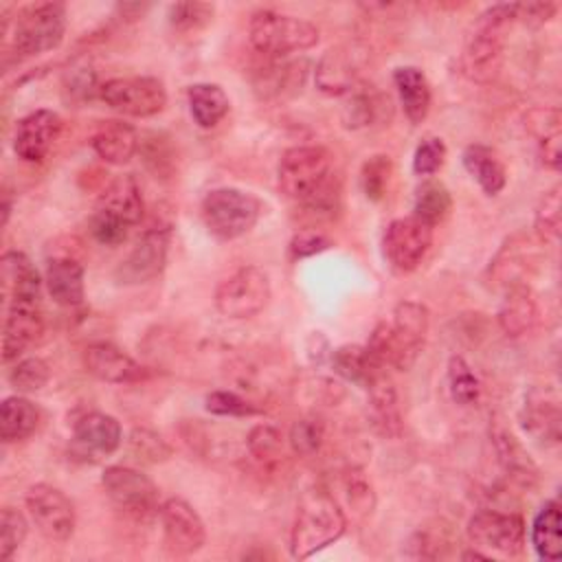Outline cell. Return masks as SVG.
<instances>
[{"instance_id": "1", "label": "cell", "mask_w": 562, "mask_h": 562, "mask_svg": "<svg viewBox=\"0 0 562 562\" xmlns=\"http://www.w3.org/2000/svg\"><path fill=\"white\" fill-rule=\"evenodd\" d=\"M279 189L294 202L318 211H336L340 202V180L334 158L323 145H296L283 151L277 169Z\"/></svg>"}, {"instance_id": "2", "label": "cell", "mask_w": 562, "mask_h": 562, "mask_svg": "<svg viewBox=\"0 0 562 562\" xmlns=\"http://www.w3.org/2000/svg\"><path fill=\"white\" fill-rule=\"evenodd\" d=\"M428 323L430 316L426 305L402 301L393 307L389 323L382 321L375 325L364 347L384 369L393 367L397 371H408L424 349Z\"/></svg>"}, {"instance_id": "3", "label": "cell", "mask_w": 562, "mask_h": 562, "mask_svg": "<svg viewBox=\"0 0 562 562\" xmlns=\"http://www.w3.org/2000/svg\"><path fill=\"white\" fill-rule=\"evenodd\" d=\"M347 529V518L336 498L321 490H305L296 505V516L290 533V553L305 560L316 551L334 544Z\"/></svg>"}, {"instance_id": "4", "label": "cell", "mask_w": 562, "mask_h": 562, "mask_svg": "<svg viewBox=\"0 0 562 562\" xmlns=\"http://www.w3.org/2000/svg\"><path fill=\"white\" fill-rule=\"evenodd\" d=\"M514 20L516 2L494 4L479 15L463 53V68L470 79L490 81L496 77L503 57V35Z\"/></svg>"}, {"instance_id": "5", "label": "cell", "mask_w": 562, "mask_h": 562, "mask_svg": "<svg viewBox=\"0 0 562 562\" xmlns=\"http://www.w3.org/2000/svg\"><path fill=\"white\" fill-rule=\"evenodd\" d=\"M318 29L296 15L261 9L252 13L248 24V40L255 50L270 57H285L307 50L318 44Z\"/></svg>"}, {"instance_id": "6", "label": "cell", "mask_w": 562, "mask_h": 562, "mask_svg": "<svg viewBox=\"0 0 562 562\" xmlns=\"http://www.w3.org/2000/svg\"><path fill=\"white\" fill-rule=\"evenodd\" d=\"M66 33V9L59 2L29 4L18 11L11 33V53L26 59L57 48Z\"/></svg>"}, {"instance_id": "7", "label": "cell", "mask_w": 562, "mask_h": 562, "mask_svg": "<svg viewBox=\"0 0 562 562\" xmlns=\"http://www.w3.org/2000/svg\"><path fill=\"white\" fill-rule=\"evenodd\" d=\"M261 215V202L235 187L211 189L202 200V220L220 239H237L252 231Z\"/></svg>"}, {"instance_id": "8", "label": "cell", "mask_w": 562, "mask_h": 562, "mask_svg": "<svg viewBox=\"0 0 562 562\" xmlns=\"http://www.w3.org/2000/svg\"><path fill=\"white\" fill-rule=\"evenodd\" d=\"M272 288L270 277L259 266H244L215 288V307L222 316L244 321L266 310Z\"/></svg>"}, {"instance_id": "9", "label": "cell", "mask_w": 562, "mask_h": 562, "mask_svg": "<svg viewBox=\"0 0 562 562\" xmlns=\"http://www.w3.org/2000/svg\"><path fill=\"white\" fill-rule=\"evenodd\" d=\"M101 485L112 505L127 518L145 520L160 509L158 487L140 470L127 465H110L103 470Z\"/></svg>"}, {"instance_id": "10", "label": "cell", "mask_w": 562, "mask_h": 562, "mask_svg": "<svg viewBox=\"0 0 562 562\" xmlns=\"http://www.w3.org/2000/svg\"><path fill=\"white\" fill-rule=\"evenodd\" d=\"M99 97L127 116H154L167 105V90L156 77H114L101 83Z\"/></svg>"}, {"instance_id": "11", "label": "cell", "mask_w": 562, "mask_h": 562, "mask_svg": "<svg viewBox=\"0 0 562 562\" xmlns=\"http://www.w3.org/2000/svg\"><path fill=\"white\" fill-rule=\"evenodd\" d=\"M24 503L33 525L44 538L53 542H64L72 536L77 522L75 505L59 487L48 483H35L29 487Z\"/></svg>"}, {"instance_id": "12", "label": "cell", "mask_w": 562, "mask_h": 562, "mask_svg": "<svg viewBox=\"0 0 562 562\" xmlns=\"http://www.w3.org/2000/svg\"><path fill=\"white\" fill-rule=\"evenodd\" d=\"M432 246V226L417 217L393 220L382 237V252L397 272H413Z\"/></svg>"}, {"instance_id": "13", "label": "cell", "mask_w": 562, "mask_h": 562, "mask_svg": "<svg viewBox=\"0 0 562 562\" xmlns=\"http://www.w3.org/2000/svg\"><path fill=\"white\" fill-rule=\"evenodd\" d=\"M169 250V226H149L127 257L116 266L114 279L121 285H138L160 277L167 263Z\"/></svg>"}, {"instance_id": "14", "label": "cell", "mask_w": 562, "mask_h": 562, "mask_svg": "<svg viewBox=\"0 0 562 562\" xmlns=\"http://www.w3.org/2000/svg\"><path fill=\"white\" fill-rule=\"evenodd\" d=\"M468 538L476 549L518 555L525 549V520L518 514L481 509L468 522Z\"/></svg>"}, {"instance_id": "15", "label": "cell", "mask_w": 562, "mask_h": 562, "mask_svg": "<svg viewBox=\"0 0 562 562\" xmlns=\"http://www.w3.org/2000/svg\"><path fill=\"white\" fill-rule=\"evenodd\" d=\"M160 525L165 547L173 555H193L206 540V529L200 514L184 498H167L160 509Z\"/></svg>"}, {"instance_id": "16", "label": "cell", "mask_w": 562, "mask_h": 562, "mask_svg": "<svg viewBox=\"0 0 562 562\" xmlns=\"http://www.w3.org/2000/svg\"><path fill=\"white\" fill-rule=\"evenodd\" d=\"M367 66V48L358 42H347L329 48L316 64V86L325 94H345L358 86Z\"/></svg>"}, {"instance_id": "17", "label": "cell", "mask_w": 562, "mask_h": 562, "mask_svg": "<svg viewBox=\"0 0 562 562\" xmlns=\"http://www.w3.org/2000/svg\"><path fill=\"white\" fill-rule=\"evenodd\" d=\"M44 331L40 299H9L2 329V360H18Z\"/></svg>"}, {"instance_id": "18", "label": "cell", "mask_w": 562, "mask_h": 562, "mask_svg": "<svg viewBox=\"0 0 562 562\" xmlns=\"http://www.w3.org/2000/svg\"><path fill=\"white\" fill-rule=\"evenodd\" d=\"M61 132V116L53 110H35L15 125L13 149L26 162H42Z\"/></svg>"}, {"instance_id": "19", "label": "cell", "mask_w": 562, "mask_h": 562, "mask_svg": "<svg viewBox=\"0 0 562 562\" xmlns=\"http://www.w3.org/2000/svg\"><path fill=\"white\" fill-rule=\"evenodd\" d=\"M123 441V430L116 417L108 413H86L72 426V452L83 459L114 454Z\"/></svg>"}, {"instance_id": "20", "label": "cell", "mask_w": 562, "mask_h": 562, "mask_svg": "<svg viewBox=\"0 0 562 562\" xmlns=\"http://www.w3.org/2000/svg\"><path fill=\"white\" fill-rule=\"evenodd\" d=\"M83 364L90 375L110 384H130L147 378V369L112 342H92L83 351Z\"/></svg>"}, {"instance_id": "21", "label": "cell", "mask_w": 562, "mask_h": 562, "mask_svg": "<svg viewBox=\"0 0 562 562\" xmlns=\"http://www.w3.org/2000/svg\"><path fill=\"white\" fill-rule=\"evenodd\" d=\"M90 143L94 154L110 165H125L140 149L138 132L130 123L114 119L99 123Z\"/></svg>"}, {"instance_id": "22", "label": "cell", "mask_w": 562, "mask_h": 562, "mask_svg": "<svg viewBox=\"0 0 562 562\" xmlns=\"http://www.w3.org/2000/svg\"><path fill=\"white\" fill-rule=\"evenodd\" d=\"M97 209L119 217L127 226H136L145 213V204H143V195L136 178L132 173L116 176L101 193Z\"/></svg>"}, {"instance_id": "23", "label": "cell", "mask_w": 562, "mask_h": 562, "mask_svg": "<svg viewBox=\"0 0 562 562\" xmlns=\"http://www.w3.org/2000/svg\"><path fill=\"white\" fill-rule=\"evenodd\" d=\"M538 321V303L533 292L525 283H514L507 288L505 299L498 310V325L501 329L512 336H525L533 329Z\"/></svg>"}, {"instance_id": "24", "label": "cell", "mask_w": 562, "mask_h": 562, "mask_svg": "<svg viewBox=\"0 0 562 562\" xmlns=\"http://www.w3.org/2000/svg\"><path fill=\"white\" fill-rule=\"evenodd\" d=\"M46 288L57 305L75 307L83 301V266L72 257H55L46 266Z\"/></svg>"}, {"instance_id": "25", "label": "cell", "mask_w": 562, "mask_h": 562, "mask_svg": "<svg viewBox=\"0 0 562 562\" xmlns=\"http://www.w3.org/2000/svg\"><path fill=\"white\" fill-rule=\"evenodd\" d=\"M369 393V408H371V424L384 437H397L402 432V415L397 406V393L389 378V373L378 375L367 389Z\"/></svg>"}, {"instance_id": "26", "label": "cell", "mask_w": 562, "mask_h": 562, "mask_svg": "<svg viewBox=\"0 0 562 562\" xmlns=\"http://www.w3.org/2000/svg\"><path fill=\"white\" fill-rule=\"evenodd\" d=\"M393 83L411 123H422L430 110V83L426 75L415 66H400L393 72Z\"/></svg>"}, {"instance_id": "27", "label": "cell", "mask_w": 562, "mask_h": 562, "mask_svg": "<svg viewBox=\"0 0 562 562\" xmlns=\"http://www.w3.org/2000/svg\"><path fill=\"white\" fill-rule=\"evenodd\" d=\"M2 290L9 299H42V279L24 252L7 250L2 255Z\"/></svg>"}, {"instance_id": "28", "label": "cell", "mask_w": 562, "mask_h": 562, "mask_svg": "<svg viewBox=\"0 0 562 562\" xmlns=\"http://www.w3.org/2000/svg\"><path fill=\"white\" fill-rule=\"evenodd\" d=\"M463 167L465 171L479 182V187L483 189V193L487 195H498L505 184H507V171L503 160L498 158V154L481 143L468 145L463 149Z\"/></svg>"}, {"instance_id": "29", "label": "cell", "mask_w": 562, "mask_h": 562, "mask_svg": "<svg viewBox=\"0 0 562 562\" xmlns=\"http://www.w3.org/2000/svg\"><path fill=\"white\" fill-rule=\"evenodd\" d=\"M331 367L340 378L358 384L360 389H367L378 375L386 373V369L362 345H342L331 351Z\"/></svg>"}, {"instance_id": "30", "label": "cell", "mask_w": 562, "mask_h": 562, "mask_svg": "<svg viewBox=\"0 0 562 562\" xmlns=\"http://www.w3.org/2000/svg\"><path fill=\"white\" fill-rule=\"evenodd\" d=\"M187 101H189V112H191L193 121L202 130L215 127L231 110V101H228V94L224 92V88L217 83H209V81L189 86Z\"/></svg>"}, {"instance_id": "31", "label": "cell", "mask_w": 562, "mask_h": 562, "mask_svg": "<svg viewBox=\"0 0 562 562\" xmlns=\"http://www.w3.org/2000/svg\"><path fill=\"white\" fill-rule=\"evenodd\" d=\"M37 424L40 411L31 400L22 395L4 397L0 406V437L4 443L29 439L37 430Z\"/></svg>"}, {"instance_id": "32", "label": "cell", "mask_w": 562, "mask_h": 562, "mask_svg": "<svg viewBox=\"0 0 562 562\" xmlns=\"http://www.w3.org/2000/svg\"><path fill=\"white\" fill-rule=\"evenodd\" d=\"M531 544L542 560L562 555V512L558 501H547L531 522Z\"/></svg>"}, {"instance_id": "33", "label": "cell", "mask_w": 562, "mask_h": 562, "mask_svg": "<svg viewBox=\"0 0 562 562\" xmlns=\"http://www.w3.org/2000/svg\"><path fill=\"white\" fill-rule=\"evenodd\" d=\"M560 123L562 119L558 108H538V110H531L527 116V125L531 134L538 138L542 162L551 169H560V160H562Z\"/></svg>"}, {"instance_id": "34", "label": "cell", "mask_w": 562, "mask_h": 562, "mask_svg": "<svg viewBox=\"0 0 562 562\" xmlns=\"http://www.w3.org/2000/svg\"><path fill=\"white\" fill-rule=\"evenodd\" d=\"M525 430L542 441V443H558L560 441V408L555 400L547 395L529 397L525 404Z\"/></svg>"}, {"instance_id": "35", "label": "cell", "mask_w": 562, "mask_h": 562, "mask_svg": "<svg viewBox=\"0 0 562 562\" xmlns=\"http://www.w3.org/2000/svg\"><path fill=\"white\" fill-rule=\"evenodd\" d=\"M450 209H452V198L446 184L437 180H426L417 187L415 200H413V217L435 228L439 222L448 217Z\"/></svg>"}, {"instance_id": "36", "label": "cell", "mask_w": 562, "mask_h": 562, "mask_svg": "<svg viewBox=\"0 0 562 562\" xmlns=\"http://www.w3.org/2000/svg\"><path fill=\"white\" fill-rule=\"evenodd\" d=\"M305 81V68L303 64H272L261 72V79L257 81V90L263 97H281L288 92L301 90Z\"/></svg>"}, {"instance_id": "37", "label": "cell", "mask_w": 562, "mask_h": 562, "mask_svg": "<svg viewBox=\"0 0 562 562\" xmlns=\"http://www.w3.org/2000/svg\"><path fill=\"white\" fill-rule=\"evenodd\" d=\"M448 391L459 406H474L481 397V382L461 356H452L448 362Z\"/></svg>"}, {"instance_id": "38", "label": "cell", "mask_w": 562, "mask_h": 562, "mask_svg": "<svg viewBox=\"0 0 562 562\" xmlns=\"http://www.w3.org/2000/svg\"><path fill=\"white\" fill-rule=\"evenodd\" d=\"M494 441H496V450L501 454V463L509 474L518 476L520 481H529L536 476L538 470H536L533 461L522 450V446L514 439V435H509L507 430H501V432H494Z\"/></svg>"}, {"instance_id": "39", "label": "cell", "mask_w": 562, "mask_h": 562, "mask_svg": "<svg viewBox=\"0 0 562 562\" xmlns=\"http://www.w3.org/2000/svg\"><path fill=\"white\" fill-rule=\"evenodd\" d=\"M288 441L294 454L299 457H314L323 441H325V424L323 419L310 415V417H301L292 424L290 432H288Z\"/></svg>"}, {"instance_id": "40", "label": "cell", "mask_w": 562, "mask_h": 562, "mask_svg": "<svg viewBox=\"0 0 562 562\" xmlns=\"http://www.w3.org/2000/svg\"><path fill=\"white\" fill-rule=\"evenodd\" d=\"M248 452L255 457V461L263 465H272L283 454V437L281 432L270 424H257L248 432Z\"/></svg>"}, {"instance_id": "41", "label": "cell", "mask_w": 562, "mask_h": 562, "mask_svg": "<svg viewBox=\"0 0 562 562\" xmlns=\"http://www.w3.org/2000/svg\"><path fill=\"white\" fill-rule=\"evenodd\" d=\"M391 171H393L391 158L384 154H375L364 160V165L360 169V184L369 200L380 202L386 195Z\"/></svg>"}, {"instance_id": "42", "label": "cell", "mask_w": 562, "mask_h": 562, "mask_svg": "<svg viewBox=\"0 0 562 562\" xmlns=\"http://www.w3.org/2000/svg\"><path fill=\"white\" fill-rule=\"evenodd\" d=\"M48 364L37 356L18 360L15 367L9 371V382L18 393H35L48 382Z\"/></svg>"}, {"instance_id": "43", "label": "cell", "mask_w": 562, "mask_h": 562, "mask_svg": "<svg viewBox=\"0 0 562 562\" xmlns=\"http://www.w3.org/2000/svg\"><path fill=\"white\" fill-rule=\"evenodd\" d=\"M29 531V522L24 514L15 507H2L0 516V555L2 560H11V555L20 549Z\"/></svg>"}, {"instance_id": "44", "label": "cell", "mask_w": 562, "mask_h": 562, "mask_svg": "<svg viewBox=\"0 0 562 562\" xmlns=\"http://www.w3.org/2000/svg\"><path fill=\"white\" fill-rule=\"evenodd\" d=\"M215 7L209 2H176L169 7V24L176 31H198L211 22Z\"/></svg>"}, {"instance_id": "45", "label": "cell", "mask_w": 562, "mask_h": 562, "mask_svg": "<svg viewBox=\"0 0 562 562\" xmlns=\"http://www.w3.org/2000/svg\"><path fill=\"white\" fill-rule=\"evenodd\" d=\"M130 450L136 459L145 463H160L167 461L171 454L169 443L149 428H134L130 432Z\"/></svg>"}, {"instance_id": "46", "label": "cell", "mask_w": 562, "mask_h": 562, "mask_svg": "<svg viewBox=\"0 0 562 562\" xmlns=\"http://www.w3.org/2000/svg\"><path fill=\"white\" fill-rule=\"evenodd\" d=\"M560 187L551 189L542 200L536 211V233L542 241H555L560 235Z\"/></svg>"}, {"instance_id": "47", "label": "cell", "mask_w": 562, "mask_h": 562, "mask_svg": "<svg viewBox=\"0 0 562 562\" xmlns=\"http://www.w3.org/2000/svg\"><path fill=\"white\" fill-rule=\"evenodd\" d=\"M206 411L222 417H250L261 413L259 406L233 391H213L206 395Z\"/></svg>"}, {"instance_id": "48", "label": "cell", "mask_w": 562, "mask_h": 562, "mask_svg": "<svg viewBox=\"0 0 562 562\" xmlns=\"http://www.w3.org/2000/svg\"><path fill=\"white\" fill-rule=\"evenodd\" d=\"M446 143L439 136H426L413 154V171L417 176H432L443 167Z\"/></svg>"}, {"instance_id": "49", "label": "cell", "mask_w": 562, "mask_h": 562, "mask_svg": "<svg viewBox=\"0 0 562 562\" xmlns=\"http://www.w3.org/2000/svg\"><path fill=\"white\" fill-rule=\"evenodd\" d=\"M380 112V97L369 92H356L351 101L345 105L342 119L347 127H364L378 119Z\"/></svg>"}, {"instance_id": "50", "label": "cell", "mask_w": 562, "mask_h": 562, "mask_svg": "<svg viewBox=\"0 0 562 562\" xmlns=\"http://www.w3.org/2000/svg\"><path fill=\"white\" fill-rule=\"evenodd\" d=\"M345 492H347V503L356 514H360V516L371 514V509L375 505V494H373L371 483L367 481V476L360 470L347 472Z\"/></svg>"}, {"instance_id": "51", "label": "cell", "mask_w": 562, "mask_h": 562, "mask_svg": "<svg viewBox=\"0 0 562 562\" xmlns=\"http://www.w3.org/2000/svg\"><path fill=\"white\" fill-rule=\"evenodd\" d=\"M130 228L132 226H127L119 217H114V215H110L105 211H99V209L90 217V233L103 246H119L121 241H125Z\"/></svg>"}, {"instance_id": "52", "label": "cell", "mask_w": 562, "mask_h": 562, "mask_svg": "<svg viewBox=\"0 0 562 562\" xmlns=\"http://www.w3.org/2000/svg\"><path fill=\"white\" fill-rule=\"evenodd\" d=\"M64 86L70 92V99H77V101H86L94 92L101 90V86L97 83L94 70L90 66H86V64L70 68L66 72V77H64Z\"/></svg>"}, {"instance_id": "53", "label": "cell", "mask_w": 562, "mask_h": 562, "mask_svg": "<svg viewBox=\"0 0 562 562\" xmlns=\"http://www.w3.org/2000/svg\"><path fill=\"white\" fill-rule=\"evenodd\" d=\"M558 7L553 2H516V20L538 26L555 15Z\"/></svg>"}, {"instance_id": "54", "label": "cell", "mask_w": 562, "mask_h": 562, "mask_svg": "<svg viewBox=\"0 0 562 562\" xmlns=\"http://www.w3.org/2000/svg\"><path fill=\"white\" fill-rule=\"evenodd\" d=\"M325 248H329V239L318 235V233H312V231H305V233H299L294 235V239L290 241V252L294 259H301V257H312L316 252H323Z\"/></svg>"}, {"instance_id": "55", "label": "cell", "mask_w": 562, "mask_h": 562, "mask_svg": "<svg viewBox=\"0 0 562 562\" xmlns=\"http://www.w3.org/2000/svg\"><path fill=\"white\" fill-rule=\"evenodd\" d=\"M149 9V4H140V2H125V4H116V11L125 18V20H138L143 18V13Z\"/></svg>"}]
</instances>
